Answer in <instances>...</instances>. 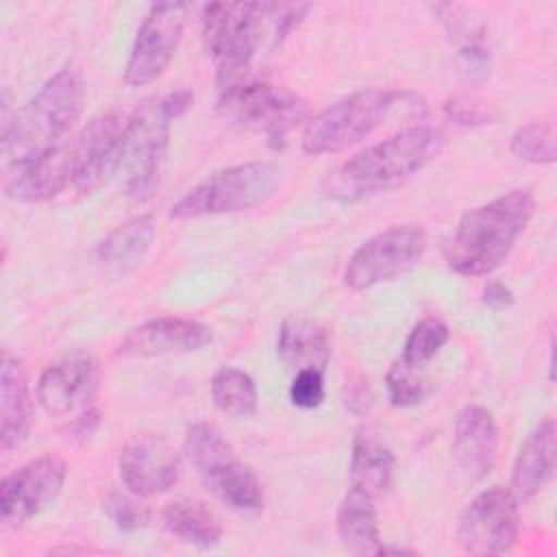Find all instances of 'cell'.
Here are the masks:
<instances>
[{
    "instance_id": "1",
    "label": "cell",
    "mask_w": 557,
    "mask_h": 557,
    "mask_svg": "<svg viewBox=\"0 0 557 557\" xmlns=\"http://www.w3.org/2000/svg\"><path fill=\"white\" fill-rule=\"evenodd\" d=\"M444 146L440 128L429 124L407 126L346 159L326 181V194L352 202L387 191L433 161Z\"/></svg>"
},
{
    "instance_id": "2",
    "label": "cell",
    "mask_w": 557,
    "mask_h": 557,
    "mask_svg": "<svg viewBox=\"0 0 557 557\" xmlns=\"http://www.w3.org/2000/svg\"><path fill=\"white\" fill-rule=\"evenodd\" d=\"M535 213L529 189H511L461 215L446 248V263L461 276L492 274L509 257L513 244Z\"/></svg>"
},
{
    "instance_id": "3",
    "label": "cell",
    "mask_w": 557,
    "mask_h": 557,
    "mask_svg": "<svg viewBox=\"0 0 557 557\" xmlns=\"http://www.w3.org/2000/svg\"><path fill=\"white\" fill-rule=\"evenodd\" d=\"M85 98L87 87L81 70L74 65L57 70L0 135L4 168L13 170L63 144L61 139L83 113Z\"/></svg>"
},
{
    "instance_id": "4",
    "label": "cell",
    "mask_w": 557,
    "mask_h": 557,
    "mask_svg": "<svg viewBox=\"0 0 557 557\" xmlns=\"http://www.w3.org/2000/svg\"><path fill=\"white\" fill-rule=\"evenodd\" d=\"M246 72L220 78L218 111L235 126L263 137L270 148L281 150L289 135L311 120L309 104L294 91Z\"/></svg>"
},
{
    "instance_id": "5",
    "label": "cell",
    "mask_w": 557,
    "mask_h": 557,
    "mask_svg": "<svg viewBox=\"0 0 557 557\" xmlns=\"http://www.w3.org/2000/svg\"><path fill=\"white\" fill-rule=\"evenodd\" d=\"M183 455L205 487L231 509L255 513L263 507L259 479L213 424H191L183 440Z\"/></svg>"
},
{
    "instance_id": "6",
    "label": "cell",
    "mask_w": 557,
    "mask_h": 557,
    "mask_svg": "<svg viewBox=\"0 0 557 557\" xmlns=\"http://www.w3.org/2000/svg\"><path fill=\"white\" fill-rule=\"evenodd\" d=\"M281 178L283 170L274 161H246L224 168L178 198L170 207V218L194 220L255 209L278 191Z\"/></svg>"
},
{
    "instance_id": "7",
    "label": "cell",
    "mask_w": 557,
    "mask_h": 557,
    "mask_svg": "<svg viewBox=\"0 0 557 557\" xmlns=\"http://www.w3.org/2000/svg\"><path fill=\"white\" fill-rule=\"evenodd\" d=\"M405 100V94L394 89L368 87L344 96L313 115L302 131V150L307 154H335L361 139L392 115Z\"/></svg>"
},
{
    "instance_id": "8",
    "label": "cell",
    "mask_w": 557,
    "mask_h": 557,
    "mask_svg": "<svg viewBox=\"0 0 557 557\" xmlns=\"http://www.w3.org/2000/svg\"><path fill=\"white\" fill-rule=\"evenodd\" d=\"M172 120L161 107V98H148L126 115L120 161L115 176L133 200L148 198L159 185L161 168L170 144Z\"/></svg>"
},
{
    "instance_id": "9",
    "label": "cell",
    "mask_w": 557,
    "mask_h": 557,
    "mask_svg": "<svg viewBox=\"0 0 557 557\" xmlns=\"http://www.w3.org/2000/svg\"><path fill=\"white\" fill-rule=\"evenodd\" d=\"M202 41L222 76L248 70L265 26V2H211L202 9Z\"/></svg>"
},
{
    "instance_id": "10",
    "label": "cell",
    "mask_w": 557,
    "mask_h": 557,
    "mask_svg": "<svg viewBox=\"0 0 557 557\" xmlns=\"http://www.w3.org/2000/svg\"><path fill=\"white\" fill-rule=\"evenodd\" d=\"M426 250V233L416 224L389 226L366 239L344 268V283L355 292L370 289L409 272Z\"/></svg>"
},
{
    "instance_id": "11",
    "label": "cell",
    "mask_w": 557,
    "mask_h": 557,
    "mask_svg": "<svg viewBox=\"0 0 557 557\" xmlns=\"http://www.w3.org/2000/svg\"><path fill=\"white\" fill-rule=\"evenodd\" d=\"M518 533L520 503L500 485L479 492L463 507L457 522V542L468 555L509 553Z\"/></svg>"
},
{
    "instance_id": "12",
    "label": "cell",
    "mask_w": 557,
    "mask_h": 557,
    "mask_svg": "<svg viewBox=\"0 0 557 557\" xmlns=\"http://www.w3.org/2000/svg\"><path fill=\"white\" fill-rule=\"evenodd\" d=\"M189 4L185 2H157L148 9L124 65V81L131 87L150 85L165 72L183 37Z\"/></svg>"
},
{
    "instance_id": "13",
    "label": "cell",
    "mask_w": 557,
    "mask_h": 557,
    "mask_svg": "<svg viewBox=\"0 0 557 557\" xmlns=\"http://www.w3.org/2000/svg\"><path fill=\"white\" fill-rule=\"evenodd\" d=\"M67 466L57 455H41L9 472L0 483V516L4 527H22L50 507L65 483Z\"/></svg>"
},
{
    "instance_id": "14",
    "label": "cell",
    "mask_w": 557,
    "mask_h": 557,
    "mask_svg": "<svg viewBox=\"0 0 557 557\" xmlns=\"http://www.w3.org/2000/svg\"><path fill=\"white\" fill-rule=\"evenodd\" d=\"M126 115L109 111L91 117L78 137L72 141L74 181L72 185L81 194H89L100 187L109 176H115L120 161V146L124 135Z\"/></svg>"
},
{
    "instance_id": "15",
    "label": "cell",
    "mask_w": 557,
    "mask_h": 557,
    "mask_svg": "<svg viewBox=\"0 0 557 557\" xmlns=\"http://www.w3.org/2000/svg\"><path fill=\"white\" fill-rule=\"evenodd\" d=\"M100 366L91 355H67L41 372L37 381V400L54 416L87 409L100 389Z\"/></svg>"
},
{
    "instance_id": "16",
    "label": "cell",
    "mask_w": 557,
    "mask_h": 557,
    "mask_svg": "<svg viewBox=\"0 0 557 557\" xmlns=\"http://www.w3.org/2000/svg\"><path fill=\"white\" fill-rule=\"evenodd\" d=\"M120 479L133 496L170 492L181 476L178 455L159 437L146 435L128 442L117 457Z\"/></svg>"
},
{
    "instance_id": "17",
    "label": "cell",
    "mask_w": 557,
    "mask_h": 557,
    "mask_svg": "<svg viewBox=\"0 0 557 557\" xmlns=\"http://www.w3.org/2000/svg\"><path fill=\"white\" fill-rule=\"evenodd\" d=\"M213 333L207 324L189 318H154L148 320L117 344L115 355L122 359H148L165 355L196 352L209 346Z\"/></svg>"
},
{
    "instance_id": "18",
    "label": "cell",
    "mask_w": 557,
    "mask_h": 557,
    "mask_svg": "<svg viewBox=\"0 0 557 557\" xmlns=\"http://www.w3.org/2000/svg\"><path fill=\"white\" fill-rule=\"evenodd\" d=\"M74 181L72 144H59L44 154L9 170L4 194L17 202H44Z\"/></svg>"
},
{
    "instance_id": "19",
    "label": "cell",
    "mask_w": 557,
    "mask_h": 557,
    "mask_svg": "<svg viewBox=\"0 0 557 557\" xmlns=\"http://www.w3.org/2000/svg\"><path fill=\"white\" fill-rule=\"evenodd\" d=\"M498 455V426L490 409L466 405L455 420L453 457L470 481L485 479Z\"/></svg>"
},
{
    "instance_id": "20",
    "label": "cell",
    "mask_w": 557,
    "mask_h": 557,
    "mask_svg": "<svg viewBox=\"0 0 557 557\" xmlns=\"http://www.w3.org/2000/svg\"><path fill=\"white\" fill-rule=\"evenodd\" d=\"M555 474V420L544 418L527 435L513 461L509 492L518 503L533 500Z\"/></svg>"
},
{
    "instance_id": "21",
    "label": "cell",
    "mask_w": 557,
    "mask_h": 557,
    "mask_svg": "<svg viewBox=\"0 0 557 557\" xmlns=\"http://www.w3.org/2000/svg\"><path fill=\"white\" fill-rule=\"evenodd\" d=\"M157 237V220L152 213H139L117 224L96 248L94 263L109 276L135 270L148 255Z\"/></svg>"
},
{
    "instance_id": "22",
    "label": "cell",
    "mask_w": 557,
    "mask_h": 557,
    "mask_svg": "<svg viewBox=\"0 0 557 557\" xmlns=\"http://www.w3.org/2000/svg\"><path fill=\"white\" fill-rule=\"evenodd\" d=\"M30 389L24 366L17 357L4 352L0 363V448L11 453L24 444L30 433Z\"/></svg>"
},
{
    "instance_id": "23",
    "label": "cell",
    "mask_w": 557,
    "mask_h": 557,
    "mask_svg": "<svg viewBox=\"0 0 557 557\" xmlns=\"http://www.w3.org/2000/svg\"><path fill=\"white\" fill-rule=\"evenodd\" d=\"M276 357L292 372L300 368L326 370L331 359L329 331L305 315L283 320L276 337Z\"/></svg>"
},
{
    "instance_id": "24",
    "label": "cell",
    "mask_w": 557,
    "mask_h": 557,
    "mask_svg": "<svg viewBox=\"0 0 557 557\" xmlns=\"http://www.w3.org/2000/svg\"><path fill=\"white\" fill-rule=\"evenodd\" d=\"M337 533L342 544L355 555H379L383 542L374 496L350 485L337 509Z\"/></svg>"
},
{
    "instance_id": "25",
    "label": "cell",
    "mask_w": 557,
    "mask_h": 557,
    "mask_svg": "<svg viewBox=\"0 0 557 557\" xmlns=\"http://www.w3.org/2000/svg\"><path fill=\"white\" fill-rule=\"evenodd\" d=\"M394 476V453L370 431H359L350 453V485L381 496L389 490Z\"/></svg>"
},
{
    "instance_id": "26",
    "label": "cell",
    "mask_w": 557,
    "mask_h": 557,
    "mask_svg": "<svg viewBox=\"0 0 557 557\" xmlns=\"http://www.w3.org/2000/svg\"><path fill=\"white\" fill-rule=\"evenodd\" d=\"M161 520L174 537L198 548H211L222 540L218 516L196 498H174L165 503Z\"/></svg>"
},
{
    "instance_id": "27",
    "label": "cell",
    "mask_w": 557,
    "mask_h": 557,
    "mask_svg": "<svg viewBox=\"0 0 557 557\" xmlns=\"http://www.w3.org/2000/svg\"><path fill=\"white\" fill-rule=\"evenodd\" d=\"M213 405L231 418H250L257 413L259 394L248 372L235 366H222L211 379Z\"/></svg>"
},
{
    "instance_id": "28",
    "label": "cell",
    "mask_w": 557,
    "mask_h": 557,
    "mask_svg": "<svg viewBox=\"0 0 557 557\" xmlns=\"http://www.w3.org/2000/svg\"><path fill=\"white\" fill-rule=\"evenodd\" d=\"M450 339V331L444 320L429 315L422 318L407 335L400 359L413 368H424Z\"/></svg>"
},
{
    "instance_id": "29",
    "label": "cell",
    "mask_w": 557,
    "mask_h": 557,
    "mask_svg": "<svg viewBox=\"0 0 557 557\" xmlns=\"http://www.w3.org/2000/svg\"><path fill=\"white\" fill-rule=\"evenodd\" d=\"M509 150L516 159L544 165L553 163L557 157V144H555V131L548 122H529L520 126L511 135Z\"/></svg>"
},
{
    "instance_id": "30",
    "label": "cell",
    "mask_w": 557,
    "mask_h": 557,
    "mask_svg": "<svg viewBox=\"0 0 557 557\" xmlns=\"http://www.w3.org/2000/svg\"><path fill=\"white\" fill-rule=\"evenodd\" d=\"M420 370L422 368H413L400 357L392 363L385 376V387L394 407H416L426 398V383L420 376Z\"/></svg>"
},
{
    "instance_id": "31",
    "label": "cell",
    "mask_w": 557,
    "mask_h": 557,
    "mask_svg": "<svg viewBox=\"0 0 557 557\" xmlns=\"http://www.w3.org/2000/svg\"><path fill=\"white\" fill-rule=\"evenodd\" d=\"M102 511L111 520V524L122 533H135L144 529L150 520L148 509L122 492H111L102 500Z\"/></svg>"
},
{
    "instance_id": "32",
    "label": "cell",
    "mask_w": 557,
    "mask_h": 557,
    "mask_svg": "<svg viewBox=\"0 0 557 557\" xmlns=\"http://www.w3.org/2000/svg\"><path fill=\"white\" fill-rule=\"evenodd\" d=\"M289 400L298 409H315L324 400V370L300 368L289 383Z\"/></svg>"
},
{
    "instance_id": "33",
    "label": "cell",
    "mask_w": 557,
    "mask_h": 557,
    "mask_svg": "<svg viewBox=\"0 0 557 557\" xmlns=\"http://www.w3.org/2000/svg\"><path fill=\"white\" fill-rule=\"evenodd\" d=\"M311 11V4L302 2H265V22L272 28L274 44L283 41Z\"/></svg>"
},
{
    "instance_id": "34",
    "label": "cell",
    "mask_w": 557,
    "mask_h": 557,
    "mask_svg": "<svg viewBox=\"0 0 557 557\" xmlns=\"http://www.w3.org/2000/svg\"><path fill=\"white\" fill-rule=\"evenodd\" d=\"M444 115L459 126H485V124H494L496 120V113L490 107L466 96H455L446 100Z\"/></svg>"
},
{
    "instance_id": "35",
    "label": "cell",
    "mask_w": 557,
    "mask_h": 557,
    "mask_svg": "<svg viewBox=\"0 0 557 557\" xmlns=\"http://www.w3.org/2000/svg\"><path fill=\"white\" fill-rule=\"evenodd\" d=\"M483 305L492 311H503V309H509L513 305V292L500 283V281H490L485 287H483V296H481Z\"/></svg>"
},
{
    "instance_id": "36",
    "label": "cell",
    "mask_w": 557,
    "mask_h": 557,
    "mask_svg": "<svg viewBox=\"0 0 557 557\" xmlns=\"http://www.w3.org/2000/svg\"><path fill=\"white\" fill-rule=\"evenodd\" d=\"M191 102H194V94L189 89H178V91H170V94L161 96V107L172 122L178 120L183 113H187Z\"/></svg>"
},
{
    "instance_id": "37",
    "label": "cell",
    "mask_w": 557,
    "mask_h": 557,
    "mask_svg": "<svg viewBox=\"0 0 557 557\" xmlns=\"http://www.w3.org/2000/svg\"><path fill=\"white\" fill-rule=\"evenodd\" d=\"M98 424H100V411L98 409H94V407H87V409H83V413L74 420V424H72V433H74V437H89L96 429H98Z\"/></svg>"
}]
</instances>
